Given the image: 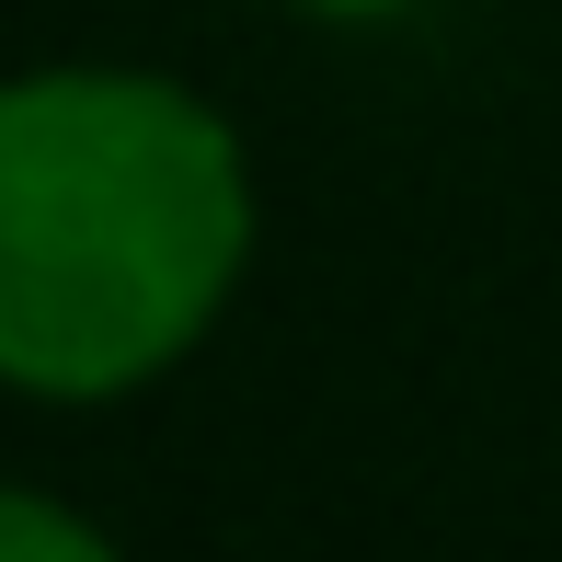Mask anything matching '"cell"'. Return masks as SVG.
<instances>
[{"instance_id": "6da1fadb", "label": "cell", "mask_w": 562, "mask_h": 562, "mask_svg": "<svg viewBox=\"0 0 562 562\" xmlns=\"http://www.w3.org/2000/svg\"><path fill=\"white\" fill-rule=\"evenodd\" d=\"M252 252L241 138L149 69L0 81V379L115 402L218 322Z\"/></svg>"}, {"instance_id": "7a4b0ae2", "label": "cell", "mask_w": 562, "mask_h": 562, "mask_svg": "<svg viewBox=\"0 0 562 562\" xmlns=\"http://www.w3.org/2000/svg\"><path fill=\"white\" fill-rule=\"evenodd\" d=\"M0 562H104V528L46 494H0Z\"/></svg>"}, {"instance_id": "3957f363", "label": "cell", "mask_w": 562, "mask_h": 562, "mask_svg": "<svg viewBox=\"0 0 562 562\" xmlns=\"http://www.w3.org/2000/svg\"><path fill=\"white\" fill-rule=\"evenodd\" d=\"M299 12H334V23H379V12H414V0H299Z\"/></svg>"}]
</instances>
